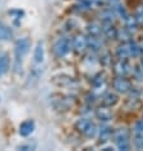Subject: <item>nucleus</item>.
<instances>
[{"instance_id": "1", "label": "nucleus", "mask_w": 143, "mask_h": 151, "mask_svg": "<svg viewBox=\"0 0 143 151\" xmlns=\"http://www.w3.org/2000/svg\"><path fill=\"white\" fill-rule=\"evenodd\" d=\"M29 48H31V41L27 37H22L15 41L14 45V61H15V69L19 70V68L22 66L23 57L27 55Z\"/></svg>"}, {"instance_id": "2", "label": "nucleus", "mask_w": 143, "mask_h": 151, "mask_svg": "<svg viewBox=\"0 0 143 151\" xmlns=\"http://www.w3.org/2000/svg\"><path fill=\"white\" fill-rule=\"evenodd\" d=\"M75 129H77L79 133H82V135H85L87 137H95L97 135V127L88 118L78 119L77 123H75Z\"/></svg>"}, {"instance_id": "3", "label": "nucleus", "mask_w": 143, "mask_h": 151, "mask_svg": "<svg viewBox=\"0 0 143 151\" xmlns=\"http://www.w3.org/2000/svg\"><path fill=\"white\" fill-rule=\"evenodd\" d=\"M72 42L68 37H60L55 43H54V53L56 57H64L65 55H68V52L72 48Z\"/></svg>"}, {"instance_id": "4", "label": "nucleus", "mask_w": 143, "mask_h": 151, "mask_svg": "<svg viewBox=\"0 0 143 151\" xmlns=\"http://www.w3.org/2000/svg\"><path fill=\"white\" fill-rule=\"evenodd\" d=\"M115 144L117 149L120 150H129L130 149V141H129V135L125 129H119L115 132Z\"/></svg>"}, {"instance_id": "5", "label": "nucleus", "mask_w": 143, "mask_h": 151, "mask_svg": "<svg viewBox=\"0 0 143 151\" xmlns=\"http://www.w3.org/2000/svg\"><path fill=\"white\" fill-rule=\"evenodd\" d=\"M35 127H36L35 122H33L32 119H27V121H24V122H22L19 124L18 132L22 137H27L35 131Z\"/></svg>"}, {"instance_id": "6", "label": "nucleus", "mask_w": 143, "mask_h": 151, "mask_svg": "<svg viewBox=\"0 0 143 151\" xmlns=\"http://www.w3.org/2000/svg\"><path fill=\"white\" fill-rule=\"evenodd\" d=\"M112 85H114L115 89L117 91H120V93H127V91L130 89L129 81L124 78H116L114 80V83H112Z\"/></svg>"}, {"instance_id": "7", "label": "nucleus", "mask_w": 143, "mask_h": 151, "mask_svg": "<svg viewBox=\"0 0 143 151\" xmlns=\"http://www.w3.org/2000/svg\"><path fill=\"white\" fill-rule=\"evenodd\" d=\"M44 57H45V50H44V43L42 42H37L36 45V48H35V52H33V61L36 64H41L44 61Z\"/></svg>"}, {"instance_id": "8", "label": "nucleus", "mask_w": 143, "mask_h": 151, "mask_svg": "<svg viewBox=\"0 0 143 151\" xmlns=\"http://www.w3.org/2000/svg\"><path fill=\"white\" fill-rule=\"evenodd\" d=\"M117 103V95L115 93H106L102 96L101 104L105 107H112Z\"/></svg>"}, {"instance_id": "9", "label": "nucleus", "mask_w": 143, "mask_h": 151, "mask_svg": "<svg viewBox=\"0 0 143 151\" xmlns=\"http://www.w3.org/2000/svg\"><path fill=\"white\" fill-rule=\"evenodd\" d=\"M12 37H13L12 28L0 22V41H9Z\"/></svg>"}, {"instance_id": "10", "label": "nucleus", "mask_w": 143, "mask_h": 151, "mask_svg": "<svg viewBox=\"0 0 143 151\" xmlns=\"http://www.w3.org/2000/svg\"><path fill=\"white\" fill-rule=\"evenodd\" d=\"M9 65H10V61L8 55H0V76H3V75H5L8 73Z\"/></svg>"}, {"instance_id": "11", "label": "nucleus", "mask_w": 143, "mask_h": 151, "mask_svg": "<svg viewBox=\"0 0 143 151\" xmlns=\"http://www.w3.org/2000/svg\"><path fill=\"white\" fill-rule=\"evenodd\" d=\"M87 40L83 36H77L73 40V47L77 50V51H83L87 46Z\"/></svg>"}, {"instance_id": "12", "label": "nucleus", "mask_w": 143, "mask_h": 151, "mask_svg": "<svg viewBox=\"0 0 143 151\" xmlns=\"http://www.w3.org/2000/svg\"><path fill=\"white\" fill-rule=\"evenodd\" d=\"M112 135V131L110 128H104L102 131L100 132V138H101V142H106L109 138H110V136Z\"/></svg>"}, {"instance_id": "13", "label": "nucleus", "mask_w": 143, "mask_h": 151, "mask_svg": "<svg viewBox=\"0 0 143 151\" xmlns=\"http://www.w3.org/2000/svg\"><path fill=\"white\" fill-rule=\"evenodd\" d=\"M134 145L137 149H143V133H137V137L134 140Z\"/></svg>"}, {"instance_id": "14", "label": "nucleus", "mask_w": 143, "mask_h": 151, "mask_svg": "<svg viewBox=\"0 0 143 151\" xmlns=\"http://www.w3.org/2000/svg\"><path fill=\"white\" fill-rule=\"evenodd\" d=\"M36 147V144H31V142H27V144H22L18 146L19 150H33Z\"/></svg>"}, {"instance_id": "15", "label": "nucleus", "mask_w": 143, "mask_h": 151, "mask_svg": "<svg viewBox=\"0 0 143 151\" xmlns=\"http://www.w3.org/2000/svg\"><path fill=\"white\" fill-rule=\"evenodd\" d=\"M134 131L137 133H143V119L138 121L136 123V126H134Z\"/></svg>"}]
</instances>
